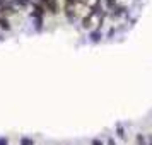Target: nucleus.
Segmentation results:
<instances>
[{"label": "nucleus", "instance_id": "obj_1", "mask_svg": "<svg viewBox=\"0 0 152 145\" xmlns=\"http://www.w3.org/2000/svg\"><path fill=\"white\" fill-rule=\"evenodd\" d=\"M43 5H45V9H46L48 12H51V14H58V12H60L56 0H43Z\"/></svg>", "mask_w": 152, "mask_h": 145}, {"label": "nucleus", "instance_id": "obj_2", "mask_svg": "<svg viewBox=\"0 0 152 145\" xmlns=\"http://www.w3.org/2000/svg\"><path fill=\"white\" fill-rule=\"evenodd\" d=\"M33 7H34V10L31 12V17H34V19H43V15H45V12H46L45 5H43V4H38V2H36V4L33 5Z\"/></svg>", "mask_w": 152, "mask_h": 145}, {"label": "nucleus", "instance_id": "obj_3", "mask_svg": "<svg viewBox=\"0 0 152 145\" xmlns=\"http://www.w3.org/2000/svg\"><path fill=\"white\" fill-rule=\"evenodd\" d=\"M14 12H15V7L12 5V4H10V2H7L5 5H2V7H0V15H2V17H7V15H12Z\"/></svg>", "mask_w": 152, "mask_h": 145}, {"label": "nucleus", "instance_id": "obj_4", "mask_svg": "<svg viewBox=\"0 0 152 145\" xmlns=\"http://www.w3.org/2000/svg\"><path fill=\"white\" fill-rule=\"evenodd\" d=\"M101 10H103V4H101V0H96V4L91 7V12H89V15H101Z\"/></svg>", "mask_w": 152, "mask_h": 145}, {"label": "nucleus", "instance_id": "obj_5", "mask_svg": "<svg viewBox=\"0 0 152 145\" xmlns=\"http://www.w3.org/2000/svg\"><path fill=\"white\" fill-rule=\"evenodd\" d=\"M0 29H4V31H10L12 26H10V22H9L7 17H2L0 15Z\"/></svg>", "mask_w": 152, "mask_h": 145}, {"label": "nucleus", "instance_id": "obj_6", "mask_svg": "<svg viewBox=\"0 0 152 145\" xmlns=\"http://www.w3.org/2000/svg\"><path fill=\"white\" fill-rule=\"evenodd\" d=\"M91 24H92V15H86L82 19V28H91Z\"/></svg>", "mask_w": 152, "mask_h": 145}, {"label": "nucleus", "instance_id": "obj_7", "mask_svg": "<svg viewBox=\"0 0 152 145\" xmlns=\"http://www.w3.org/2000/svg\"><path fill=\"white\" fill-rule=\"evenodd\" d=\"M21 145H34V140L29 137H22L21 138Z\"/></svg>", "mask_w": 152, "mask_h": 145}, {"label": "nucleus", "instance_id": "obj_8", "mask_svg": "<svg viewBox=\"0 0 152 145\" xmlns=\"http://www.w3.org/2000/svg\"><path fill=\"white\" fill-rule=\"evenodd\" d=\"M91 39H92V41H99V39H101V33H99V31H92V33H91Z\"/></svg>", "mask_w": 152, "mask_h": 145}, {"label": "nucleus", "instance_id": "obj_9", "mask_svg": "<svg viewBox=\"0 0 152 145\" xmlns=\"http://www.w3.org/2000/svg\"><path fill=\"white\" fill-rule=\"evenodd\" d=\"M34 28H36V31H41L43 29V19H34Z\"/></svg>", "mask_w": 152, "mask_h": 145}, {"label": "nucleus", "instance_id": "obj_10", "mask_svg": "<svg viewBox=\"0 0 152 145\" xmlns=\"http://www.w3.org/2000/svg\"><path fill=\"white\" fill-rule=\"evenodd\" d=\"M104 4H106V7H108V9H115L116 0H104Z\"/></svg>", "mask_w": 152, "mask_h": 145}, {"label": "nucleus", "instance_id": "obj_11", "mask_svg": "<svg viewBox=\"0 0 152 145\" xmlns=\"http://www.w3.org/2000/svg\"><path fill=\"white\" fill-rule=\"evenodd\" d=\"M123 12H125V7H116V9H115V12H113V15L118 17V15H121Z\"/></svg>", "mask_w": 152, "mask_h": 145}, {"label": "nucleus", "instance_id": "obj_12", "mask_svg": "<svg viewBox=\"0 0 152 145\" xmlns=\"http://www.w3.org/2000/svg\"><path fill=\"white\" fill-rule=\"evenodd\" d=\"M33 0H19V7H28Z\"/></svg>", "mask_w": 152, "mask_h": 145}, {"label": "nucleus", "instance_id": "obj_13", "mask_svg": "<svg viewBox=\"0 0 152 145\" xmlns=\"http://www.w3.org/2000/svg\"><path fill=\"white\" fill-rule=\"evenodd\" d=\"M137 144L138 145H144L145 144V140H144V137H142V135H138V137H137Z\"/></svg>", "mask_w": 152, "mask_h": 145}, {"label": "nucleus", "instance_id": "obj_14", "mask_svg": "<svg viewBox=\"0 0 152 145\" xmlns=\"http://www.w3.org/2000/svg\"><path fill=\"white\" fill-rule=\"evenodd\" d=\"M118 135L121 138H125V133H123V128H121V126H118Z\"/></svg>", "mask_w": 152, "mask_h": 145}, {"label": "nucleus", "instance_id": "obj_15", "mask_svg": "<svg viewBox=\"0 0 152 145\" xmlns=\"http://www.w3.org/2000/svg\"><path fill=\"white\" fill-rule=\"evenodd\" d=\"M0 145H9V140L2 137V138H0Z\"/></svg>", "mask_w": 152, "mask_h": 145}, {"label": "nucleus", "instance_id": "obj_16", "mask_svg": "<svg viewBox=\"0 0 152 145\" xmlns=\"http://www.w3.org/2000/svg\"><path fill=\"white\" fill-rule=\"evenodd\" d=\"M92 145H103V144H101V140H97V138H94V140H92Z\"/></svg>", "mask_w": 152, "mask_h": 145}, {"label": "nucleus", "instance_id": "obj_17", "mask_svg": "<svg viewBox=\"0 0 152 145\" xmlns=\"http://www.w3.org/2000/svg\"><path fill=\"white\" fill-rule=\"evenodd\" d=\"M7 2H9V0H0V7H2V5H5Z\"/></svg>", "mask_w": 152, "mask_h": 145}, {"label": "nucleus", "instance_id": "obj_18", "mask_svg": "<svg viewBox=\"0 0 152 145\" xmlns=\"http://www.w3.org/2000/svg\"><path fill=\"white\" fill-rule=\"evenodd\" d=\"M108 145H115V142H113V138H110V142H108Z\"/></svg>", "mask_w": 152, "mask_h": 145}, {"label": "nucleus", "instance_id": "obj_19", "mask_svg": "<svg viewBox=\"0 0 152 145\" xmlns=\"http://www.w3.org/2000/svg\"><path fill=\"white\" fill-rule=\"evenodd\" d=\"M36 2H38V4H43V0H36Z\"/></svg>", "mask_w": 152, "mask_h": 145}]
</instances>
